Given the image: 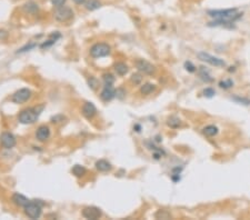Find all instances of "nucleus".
<instances>
[{"label":"nucleus","mask_w":250,"mask_h":220,"mask_svg":"<svg viewBox=\"0 0 250 220\" xmlns=\"http://www.w3.org/2000/svg\"><path fill=\"white\" fill-rule=\"evenodd\" d=\"M156 217L157 218H162V219H167V218H169L170 215L168 212H164V210H160L156 213Z\"/></svg>","instance_id":"obj_28"},{"label":"nucleus","mask_w":250,"mask_h":220,"mask_svg":"<svg viewBox=\"0 0 250 220\" xmlns=\"http://www.w3.org/2000/svg\"><path fill=\"white\" fill-rule=\"evenodd\" d=\"M142 80V77L141 75H139V73H135V75H133L131 76V81H133V83H136V85H138V83H140Z\"/></svg>","instance_id":"obj_26"},{"label":"nucleus","mask_w":250,"mask_h":220,"mask_svg":"<svg viewBox=\"0 0 250 220\" xmlns=\"http://www.w3.org/2000/svg\"><path fill=\"white\" fill-rule=\"evenodd\" d=\"M185 67H186L187 70L190 71V72H194V71L196 70V67H195L194 65L190 62V61H187L186 64H185Z\"/></svg>","instance_id":"obj_30"},{"label":"nucleus","mask_w":250,"mask_h":220,"mask_svg":"<svg viewBox=\"0 0 250 220\" xmlns=\"http://www.w3.org/2000/svg\"><path fill=\"white\" fill-rule=\"evenodd\" d=\"M110 54V47L107 44H96L91 47L90 55L93 58H101Z\"/></svg>","instance_id":"obj_2"},{"label":"nucleus","mask_w":250,"mask_h":220,"mask_svg":"<svg viewBox=\"0 0 250 220\" xmlns=\"http://www.w3.org/2000/svg\"><path fill=\"white\" fill-rule=\"evenodd\" d=\"M215 95H216V92H215V90H213L212 88H206L204 90V96H205V97L211 98V97H213Z\"/></svg>","instance_id":"obj_27"},{"label":"nucleus","mask_w":250,"mask_h":220,"mask_svg":"<svg viewBox=\"0 0 250 220\" xmlns=\"http://www.w3.org/2000/svg\"><path fill=\"white\" fill-rule=\"evenodd\" d=\"M36 46L34 44H30L29 46H26V47H23V48H21L19 50V52H23V51H27V50H29V49H32L34 47Z\"/></svg>","instance_id":"obj_32"},{"label":"nucleus","mask_w":250,"mask_h":220,"mask_svg":"<svg viewBox=\"0 0 250 220\" xmlns=\"http://www.w3.org/2000/svg\"><path fill=\"white\" fill-rule=\"evenodd\" d=\"M100 7H101V3L99 0H88L86 3V8L88 10H90V11L98 9V8H100Z\"/></svg>","instance_id":"obj_19"},{"label":"nucleus","mask_w":250,"mask_h":220,"mask_svg":"<svg viewBox=\"0 0 250 220\" xmlns=\"http://www.w3.org/2000/svg\"><path fill=\"white\" fill-rule=\"evenodd\" d=\"M115 70L118 75H120V76H123L126 73L128 72V66L123 62H119L115 66Z\"/></svg>","instance_id":"obj_18"},{"label":"nucleus","mask_w":250,"mask_h":220,"mask_svg":"<svg viewBox=\"0 0 250 220\" xmlns=\"http://www.w3.org/2000/svg\"><path fill=\"white\" fill-rule=\"evenodd\" d=\"M8 36V34L3 30H0V39H6Z\"/></svg>","instance_id":"obj_33"},{"label":"nucleus","mask_w":250,"mask_h":220,"mask_svg":"<svg viewBox=\"0 0 250 220\" xmlns=\"http://www.w3.org/2000/svg\"><path fill=\"white\" fill-rule=\"evenodd\" d=\"M167 123H168V126L171 128H177L180 126V120L178 119V118L176 117H171L170 119H168V121H167Z\"/></svg>","instance_id":"obj_22"},{"label":"nucleus","mask_w":250,"mask_h":220,"mask_svg":"<svg viewBox=\"0 0 250 220\" xmlns=\"http://www.w3.org/2000/svg\"><path fill=\"white\" fill-rule=\"evenodd\" d=\"M72 15H74V12H72V10L70 9L69 7H59L58 10H57L56 12H55V18H56L58 21H67V20H69L71 17H72Z\"/></svg>","instance_id":"obj_6"},{"label":"nucleus","mask_w":250,"mask_h":220,"mask_svg":"<svg viewBox=\"0 0 250 220\" xmlns=\"http://www.w3.org/2000/svg\"><path fill=\"white\" fill-rule=\"evenodd\" d=\"M30 96H31V91L27 88H23L13 93V97H11V100L15 103H22L25 102V101H27L30 98Z\"/></svg>","instance_id":"obj_7"},{"label":"nucleus","mask_w":250,"mask_h":220,"mask_svg":"<svg viewBox=\"0 0 250 220\" xmlns=\"http://www.w3.org/2000/svg\"><path fill=\"white\" fill-rule=\"evenodd\" d=\"M219 86H220L221 88H223V89H229V88H231V87L233 86V81L230 80V79H228V80L220 81V82H219Z\"/></svg>","instance_id":"obj_25"},{"label":"nucleus","mask_w":250,"mask_h":220,"mask_svg":"<svg viewBox=\"0 0 250 220\" xmlns=\"http://www.w3.org/2000/svg\"><path fill=\"white\" fill-rule=\"evenodd\" d=\"M198 58L200 59L201 61H205V62H208V64L212 65L215 67H223L226 65V62L222 60V59L218 58V57L211 56V55L207 54V52H199L198 54Z\"/></svg>","instance_id":"obj_4"},{"label":"nucleus","mask_w":250,"mask_h":220,"mask_svg":"<svg viewBox=\"0 0 250 220\" xmlns=\"http://www.w3.org/2000/svg\"><path fill=\"white\" fill-rule=\"evenodd\" d=\"M38 9H39L38 6L34 3H32V1H29V3H27L23 6V10L26 12H28V13H36L38 11Z\"/></svg>","instance_id":"obj_17"},{"label":"nucleus","mask_w":250,"mask_h":220,"mask_svg":"<svg viewBox=\"0 0 250 220\" xmlns=\"http://www.w3.org/2000/svg\"><path fill=\"white\" fill-rule=\"evenodd\" d=\"M19 121L21 123H25V125H28V123H34L38 118V113H36L34 109H26L22 110L21 113H19Z\"/></svg>","instance_id":"obj_3"},{"label":"nucleus","mask_w":250,"mask_h":220,"mask_svg":"<svg viewBox=\"0 0 250 220\" xmlns=\"http://www.w3.org/2000/svg\"><path fill=\"white\" fill-rule=\"evenodd\" d=\"M96 168L99 171H108L111 169V165L107 160H99L96 164Z\"/></svg>","instance_id":"obj_15"},{"label":"nucleus","mask_w":250,"mask_h":220,"mask_svg":"<svg viewBox=\"0 0 250 220\" xmlns=\"http://www.w3.org/2000/svg\"><path fill=\"white\" fill-rule=\"evenodd\" d=\"M72 174L76 177H82L83 175L86 174V169L83 168L80 165H76V166L72 168Z\"/></svg>","instance_id":"obj_21"},{"label":"nucleus","mask_w":250,"mask_h":220,"mask_svg":"<svg viewBox=\"0 0 250 220\" xmlns=\"http://www.w3.org/2000/svg\"><path fill=\"white\" fill-rule=\"evenodd\" d=\"M49 41H51V44H54V42H56V40H49ZM50 44H46V45H42V48L44 47H47V46H49Z\"/></svg>","instance_id":"obj_35"},{"label":"nucleus","mask_w":250,"mask_h":220,"mask_svg":"<svg viewBox=\"0 0 250 220\" xmlns=\"http://www.w3.org/2000/svg\"><path fill=\"white\" fill-rule=\"evenodd\" d=\"M66 3V0H51V3L55 6V7H61L64 3Z\"/></svg>","instance_id":"obj_31"},{"label":"nucleus","mask_w":250,"mask_h":220,"mask_svg":"<svg viewBox=\"0 0 250 220\" xmlns=\"http://www.w3.org/2000/svg\"><path fill=\"white\" fill-rule=\"evenodd\" d=\"M88 82H89V86H90L92 89H96L97 86H98V81H97L96 78H93V77H90V79L88 80Z\"/></svg>","instance_id":"obj_29"},{"label":"nucleus","mask_w":250,"mask_h":220,"mask_svg":"<svg viewBox=\"0 0 250 220\" xmlns=\"http://www.w3.org/2000/svg\"><path fill=\"white\" fill-rule=\"evenodd\" d=\"M154 89H156V86L154 85H152V83H145L143 86H141L140 91H141L142 95H149Z\"/></svg>","instance_id":"obj_20"},{"label":"nucleus","mask_w":250,"mask_h":220,"mask_svg":"<svg viewBox=\"0 0 250 220\" xmlns=\"http://www.w3.org/2000/svg\"><path fill=\"white\" fill-rule=\"evenodd\" d=\"M36 136L37 138L40 140V141H44L49 138L50 136V130L47 126H40L37 129V132H36Z\"/></svg>","instance_id":"obj_12"},{"label":"nucleus","mask_w":250,"mask_h":220,"mask_svg":"<svg viewBox=\"0 0 250 220\" xmlns=\"http://www.w3.org/2000/svg\"><path fill=\"white\" fill-rule=\"evenodd\" d=\"M237 9L236 8H231V9H225V10H209L208 15L210 17L217 18V19H223L228 20V21L233 22L237 20L238 18H240L242 13H236Z\"/></svg>","instance_id":"obj_1"},{"label":"nucleus","mask_w":250,"mask_h":220,"mask_svg":"<svg viewBox=\"0 0 250 220\" xmlns=\"http://www.w3.org/2000/svg\"><path fill=\"white\" fill-rule=\"evenodd\" d=\"M82 216L87 219L96 220L101 217V211L99 208L96 207H87L82 210Z\"/></svg>","instance_id":"obj_10"},{"label":"nucleus","mask_w":250,"mask_h":220,"mask_svg":"<svg viewBox=\"0 0 250 220\" xmlns=\"http://www.w3.org/2000/svg\"><path fill=\"white\" fill-rule=\"evenodd\" d=\"M97 109L95 105L91 102H86L82 107V115L87 118V119H91L93 116L96 115Z\"/></svg>","instance_id":"obj_11"},{"label":"nucleus","mask_w":250,"mask_h":220,"mask_svg":"<svg viewBox=\"0 0 250 220\" xmlns=\"http://www.w3.org/2000/svg\"><path fill=\"white\" fill-rule=\"evenodd\" d=\"M136 67L139 71L146 73V75H152V73L156 71V68H154V65H151L148 61L143 60V59H140L136 62Z\"/></svg>","instance_id":"obj_8"},{"label":"nucleus","mask_w":250,"mask_h":220,"mask_svg":"<svg viewBox=\"0 0 250 220\" xmlns=\"http://www.w3.org/2000/svg\"><path fill=\"white\" fill-rule=\"evenodd\" d=\"M204 134L206 136H208V137H213V136H216L218 134V128L216 126L209 125L204 128Z\"/></svg>","instance_id":"obj_16"},{"label":"nucleus","mask_w":250,"mask_h":220,"mask_svg":"<svg viewBox=\"0 0 250 220\" xmlns=\"http://www.w3.org/2000/svg\"><path fill=\"white\" fill-rule=\"evenodd\" d=\"M115 95H116V92H115V90L111 88V86H106V88L101 91L100 97H101V99H102V100L109 101V100H111L113 97H115Z\"/></svg>","instance_id":"obj_13"},{"label":"nucleus","mask_w":250,"mask_h":220,"mask_svg":"<svg viewBox=\"0 0 250 220\" xmlns=\"http://www.w3.org/2000/svg\"><path fill=\"white\" fill-rule=\"evenodd\" d=\"M13 201L17 206H19V207H25L26 205H28V203L30 202L25 196L20 195V193H15V195L13 196Z\"/></svg>","instance_id":"obj_14"},{"label":"nucleus","mask_w":250,"mask_h":220,"mask_svg":"<svg viewBox=\"0 0 250 220\" xmlns=\"http://www.w3.org/2000/svg\"><path fill=\"white\" fill-rule=\"evenodd\" d=\"M102 78H103V81H105L106 86H111L113 83V81H115V77H113L112 75H110V73H105Z\"/></svg>","instance_id":"obj_23"},{"label":"nucleus","mask_w":250,"mask_h":220,"mask_svg":"<svg viewBox=\"0 0 250 220\" xmlns=\"http://www.w3.org/2000/svg\"><path fill=\"white\" fill-rule=\"evenodd\" d=\"M232 100L237 101L238 103H242V105H250V100L248 99V98H243V97H239V96H235V97H232Z\"/></svg>","instance_id":"obj_24"},{"label":"nucleus","mask_w":250,"mask_h":220,"mask_svg":"<svg viewBox=\"0 0 250 220\" xmlns=\"http://www.w3.org/2000/svg\"><path fill=\"white\" fill-rule=\"evenodd\" d=\"M25 213L30 219H37L41 215V206L37 202H29L25 206Z\"/></svg>","instance_id":"obj_5"},{"label":"nucleus","mask_w":250,"mask_h":220,"mask_svg":"<svg viewBox=\"0 0 250 220\" xmlns=\"http://www.w3.org/2000/svg\"><path fill=\"white\" fill-rule=\"evenodd\" d=\"M0 142L5 148L10 149V148H13L16 146V138L13 134L10 132H3L1 136H0Z\"/></svg>","instance_id":"obj_9"},{"label":"nucleus","mask_w":250,"mask_h":220,"mask_svg":"<svg viewBox=\"0 0 250 220\" xmlns=\"http://www.w3.org/2000/svg\"><path fill=\"white\" fill-rule=\"evenodd\" d=\"M74 1L77 3V5H82V3H86V0H74Z\"/></svg>","instance_id":"obj_34"}]
</instances>
